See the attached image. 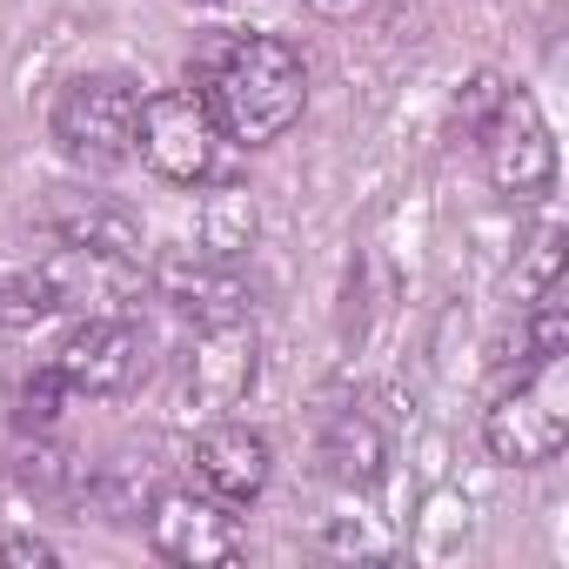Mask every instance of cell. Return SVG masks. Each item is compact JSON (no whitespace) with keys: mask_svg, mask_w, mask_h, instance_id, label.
<instances>
[{"mask_svg":"<svg viewBox=\"0 0 569 569\" xmlns=\"http://www.w3.org/2000/svg\"><path fill=\"white\" fill-rule=\"evenodd\" d=\"M502 88H509V81H502L496 68H476V74L456 88V101H449V134H456V141H476V134L489 128V114L502 108Z\"/></svg>","mask_w":569,"mask_h":569,"instance_id":"obj_18","label":"cell"},{"mask_svg":"<svg viewBox=\"0 0 569 569\" xmlns=\"http://www.w3.org/2000/svg\"><path fill=\"white\" fill-rule=\"evenodd\" d=\"M476 148H482V174H489L496 201L542 208L556 194V168H562L556 161V128H549V114L529 88H502V108L489 114Z\"/></svg>","mask_w":569,"mask_h":569,"instance_id":"obj_4","label":"cell"},{"mask_svg":"<svg viewBox=\"0 0 569 569\" xmlns=\"http://www.w3.org/2000/svg\"><path fill=\"white\" fill-rule=\"evenodd\" d=\"M148 289H154L188 329L254 322V281L241 274V261L208 254V248H168V254L148 268Z\"/></svg>","mask_w":569,"mask_h":569,"instance_id":"obj_8","label":"cell"},{"mask_svg":"<svg viewBox=\"0 0 569 569\" xmlns=\"http://www.w3.org/2000/svg\"><path fill=\"white\" fill-rule=\"evenodd\" d=\"M61 402H68V382L54 376V362H48V369H34V376L14 389V429H21V436H54Z\"/></svg>","mask_w":569,"mask_h":569,"instance_id":"obj_19","label":"cell"},{"mask_svg":"<svg viewBox=\"0 0 569 569\" xmlns=\"http://www.w3.org/2000/svg\"><path fill=\"white\" fill-rule=\"evenodd\" d=\"M254 376H261V336H254V322L194 329V342L181 356V402L194 416H234L254 396Z\"/></svg>","mask_w":569,"mask_h":569,"instance_id":"obj_9","label":"cell"},{"mask_svg":"<svg viewBox=\"0 0 569 569\" xmlns=\"http://www.w3.org/2000/svg\"><path fill=\"white\" fill-rule=\"evenodd\" d=\"M148 549L174 569H221L248 556V529L228 502H214L208 489H154L141 509Z\"/></svg>","mask_w":569,"mask_h":569,"instance_id":"obj_6","label":"cell"},{"mask_svg":"<svg viewBox=\"0 0 569 569\" xmlns=\"http://www.w3.org/2000/svg\"><path fill=\"white\" fill-rule=\"evenodd\" d=\"M48 316H54V296H48L41 268H8V261H0V336L41 329Z\"/></svg>","mask_w":569,"mask_h":569,"instance_id":"obj_16","label":"cell"},{"mask_svg":"<svg viewBox=\"0 0 569 569\" xmlns=\"http://www.w3.org/2000/svg\"><path fill=\"white\" fill-rule=\"evenodd\" d=\"M261 234V208H254V188L234 181V174H208L201 181V208H194V241L208 254H228L241 261Z\"/></svg>","mask_w":569,"mask_h":569,"instance_id":"obj_14","label":"cell"},{"mask_svg":"<svg viewBox=\"0 0 569 569\" xmlns=\"http://www.w3.org/2000/svg\"><path fill=\"white\" fill-rule=\"evenodd\" d=\"M0 562H34V569H54L61 549L48 536H0Z\"/></svg>","mask_w":569,"mask_h":569,"instance_id":"obj_22","label":"cell"},{"mask_svg":"<svg viewBox=\"0 0 569 569\" xmlns=\"http://www.w3.org/2000/svg\"><path fill=\"white\" fill-rule=\"evenodd\" d=\"M316 462L342 496H376L389 476V436L369 409H329L316 429Z\"/></svg>","mask_w":569,"mask_h":569,"instance_id":"obj_13","label":"cell"},{"mask_svg":"<svg viewBox=\"0 0 569 569\" xmlns=\"http://www.w3.org/2000/svg\"><path fill=\"white\" fill-rule=\"evenodd\" d=\"M134 154L154 181L201 188L208 174H221V128H214V114L194 88H154V94H141Z\"/></svg>","mask_w":569,"mask_h":569,"instance_id":"obj_5","label":"cell"},{"mask_svg":"<svg viewBox=\"0 0 569 569\" xmlns=\"http://www.w3.org/2000/svg\"><path fill=\"white\" fill-rule=\"evenodd\" d=\"M562 221H536L529 228V241H522V254H516V296L529 302V296H542L549 281H562Z\"/></svg>","mask_w":569,"mask_h":569,"instance_id":"obj_17","label":"cell"},{"mask_svg":"<svg viewBox=\"0 0 569 569\" xmlns=\"http://www.w3.org/2000/svg\"><path fill=\"white\" fill-rule=\"evenodd\" d=\"M522 349H529V362H536V356L569 349V302H562V281H549L542 296H529V316H522Z\"/></svg>","mask_w":569,"mask_h":569,"instance_id":"obj_21","label":"cell"},{"mask_svg":"<svg viewBox=\"0 0 569 569\" xmlns=\"http://www.w3.org/2000/svg\"><path fill=\"white\" fill-rule=\"evenodd\" d=\"M569 442V349L536 356L516 389L482 409V449L502 469H542Z\"/></svg>","mask_w":569,"mask_h":569,"instance_id":"obj_3","label":"cell"},{"mask_svg":"<svg viewBox=\"0 0 569 569\" xmlns=\"http://www.w3.org/2000/svg\"><path fill=\"white\" fill-rule=\"evenodd\" d=\"M34 268L54 296V316H134V302L148 296V261L94 248H48Z\"/></svg>","mask_w":569,"mask_h":569,"instance_id":"obj_10","label":"cell"},{"mask_svg":"<svg viewBox=\"0 0 569 569\" xmlns=\"http://www.w3.org/2000/svg\"><path fill=\"white\" fill-rule=\"evenodd\" d=\"M54 376L68 396L114 402L148 376V329L134 316H74V329L54 342Z\"/></svg>","mask_w":569,"mask_h":569,"instance_id":"obj_7","label":"cell"},{"mask_svg":"<svg viewBox=\"0 0 569 569\" xmlns=\"http://www.w3.org/2000/svg\"><path fill=\"white\" fill-rule=\"evenodd\" d=\"M302 8H309L316 21H362L376 0H302Z\"/></svg>","mask_w":569,"mask_h":569,"instance_id":"obj_23","label":"cell"},{"mask_svg":"<svg viewBox=\"0 0 569 569\" xmlns=\"http://www.w3.org/2000/svg\"><path fill=\"white\" fill-rule=\"evenodd\" d=\"M316 549L322 556H362V562H389L396 556V542L376 529V516H322Z\"/></svg>","mask_w":569,"mask_h":569,"instance_id":"obj_20","label":"cell"},{"mask_svg":"<svg viewBox=\"0 0 569 569\" xmlns=\"http://www.w3.org/2000/svg\"><path fill=\"white\" fill-rule=\"evenodd\" d=\"M188 88L208 101L221 141L234 148H274L309 114V61L281 34H208L201 54L188 61Z\"/></svg>","mask_w":569,"mask_h":569,"instance_id":"obj_1","label":"cell"},{"mask_svg":"<svg viewBox=\"0 0 569 569\" xmlns=\"http://www.w3.org/2000/svg\"><path fill=\"white\" fill-rule=\"evenodd\" d=\"M188 469H194V489H208V496L228 502V509H248V502H261L268 482H274V442H268L254 422L208 416V429L188 442Z\"/></svg>","mask_w":569,"mask_h":569,"instance_id":"obj_11","label":"cell"},{"mask_svg":"<svg viewBox=\"0 0 569 569\" xmlns=\"http://www.w3.org/2000/svg\"><path fill=\"white\" fill-rule=\"evenodd\" d=\"M41 228L54 248H94V254H121V261H148V228L128 201L101 194V188H48L41 201Z\"/></svg>","mask_w":569,"mask_h":569,"instance_id":"obj_12","label":"cell"},{"mask_svg":"<svg viewBox=\"0 0 569 569\" xmlns=\"http://www.w3.org/2000/svg\"><path fill=\"white\" fill-rule=\"evenodd\" d=\"M14 482L41 502H61V496H81V462H68L54 449V436H21L14 449Z\"/></svg>","mask_w":569,"mask_h":569,"instance_id":"obj_15","label":"cell"},{"mask_svg":"<svg viewBox=\"0 0 569 569\" xmlns=\"http://www.w3.org/2000/svg\"><path fill=\"white\" fill-rule=\"evenodd\" d=\"M134 121H141V81L121 68H88L68 74L48 101V134L74 168H121L134 154Z\"/></svg>","mask_w":569,"mask_h":569,"instance_id":"obj_2","label":"cell"}]
</instances>
